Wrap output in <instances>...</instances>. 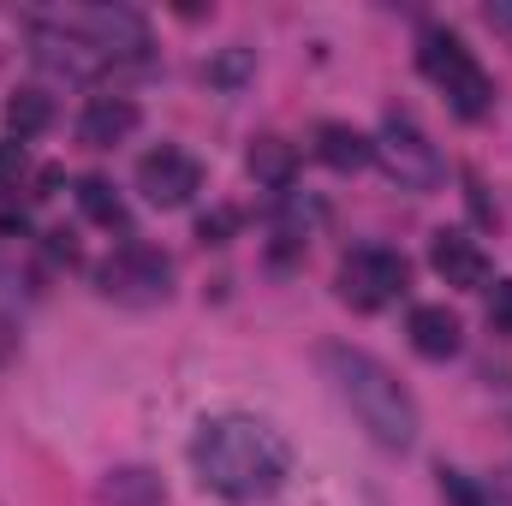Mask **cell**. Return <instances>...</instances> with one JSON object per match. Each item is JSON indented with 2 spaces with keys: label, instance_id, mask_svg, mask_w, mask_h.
<instances>
[{
  "label": "cell",
  "instance_id": "obj_1",
  "mask_svg": "<svg viewBox=\"0 0 512 506\" xmlns=\"http://www.w3.org/2000/svg\"><path fill=\"white\" fill-rule=\"evenodd\" d=\"M191 471L221 501H239V506L268 501L292 477V447H286V435L274 423L245 417V411H227V417L197 423V435H191Z\"/></svg>",
  "mask_w": 512,
  "mask_h": 506
},
{
  "label": "cell",
  "instance_id": "obj_2",
  "mask_svg": "<svg viewBox=\"0 0 512 506\" xmlns=\"http://www.w3.org/2000/svg\"><path fill=\"white\" fill-rule=\"evenodd\" d=\"M322 370L334 381V393L346 399V411L358 417V429L387 447V453H405L417 441V399L405 393V381L387 370L382 358L358 352V346H328L322 352Z\"/></svg>",
  "mask_w": 512,
  "mask_h": 506
},
{
  "label": "cell",
  "instance_id": "obj_3",
  "mask_svg": "<svg viewBox=\"0 0 512 506\" xmlns=\"http://www.w3.org/2000/svg\"><path fill=\"white\" fill-rule=\"evenodd\" d=\"M417 66H423V78L447 96V108H453L459 120H483V114H489L495 84H489V72L477 66V54H471L453 30H423Z\"/></svg>",
  "mask_w": 512,
  "mask_h": 506
},
{
  "label": "cell",
  "instance_id": "obj_4",
  "mask_svg": "<svg viewBox=\"0 0 512 506\" xmlns=\"http://www.w3.org/2000/svg\"><path fill=\"white\" fill-rule=\"evenodd\" d=\"M376 161H382V173L399 191H435L447 179L441 149L423 137V126L411 114H387L382 120V131H376Z\"/></svg>",
  "mask_w": 512,
  "mask_h": 506
},
{
  "label": "cell",
  "instance_id": "obj_5",
  "mask_svg": "<svg viewBox=\"0 0 512 506\" xmlns=\"http://www.w3.org/2000/svg\"><path fill=\"white\" fill-rule=\"evenodd\" d=\"M405 286H411V262L387 245H364L340 262V298L352 310H387Z\"/></svg>",
  "mask_w": 512,
  "mask_h": 506
},
{
  "label": "cell",
  "instance_id": "obj_6",
  "mask_svg": "<svg viewBox=\"0 0 512 506\" xmlns=\"http://www.w3.org/2000/svg\"><path fill=\"white\" fill-rule=\"evenodd\" d=\"M60 24H72L108 66L149 54V24H143L137 12H126V6H84V12H66Z\"/></svg>",
  "mask_w": 512,
  "mask_h": 506
},
{
  "label": "cell",
  "instance_id": "obj_7",
  "mask_svg": "<svg viewBox=\"0 0 512 506\" xmlns=\"http://www.w3.org/2000/svg\"><path fill=\"white\" fill-rule=\"evenodd\" d=\"M137 191H143L155 209H185V203L203 191V161L185 155V149H173V143H161V149H149V155L137 161Z\"/></svg>",
  "mask_w": 512,
  "mask_h": 506
},
{
  "label": "cell",
  "instance_id": "obj_8",
  "mask_svg": "<svg viewBox=\"0 0 512 506\" xmlns=\"http://www.w3.org/2000/svg\"><path fill=\"white\" fill-rule=\"evenodd\" d=\"M173 286V262L149 245H120V256L102 262V292H120V298H167Z\"/></svg>",
  "mask_w": 512,
  "mask_h": 506
},
{
  "label": "cell",
  "instance_id": "obj_9",
  "mask_svg": "<svg viewBox=\"0 0 512 506\" xmlns=\"http://www.w3.org/2000/svg\"><path fill=\"white\" fill-rule=\"evenodd\" d=\"M429 262L447 286H465V292H483L489 286V256L471 233H435L429 239Z\"/></svg>",
  "mask_w": 512,
  "mask_h": 506
},
{
  "label": "cell",
  "instance_id": "obj_10",
  "mask_svg": "<svg viewBox=\"0 0 512 506\" xmlns=\"http://www.w3.org/2000/svg\"><path fill=\"white\" fill-rule=\"evenodd\" d=\"M405 334H411V346L423 352V358H459V346H465V328H459V316L447 310V304H417L411 310V322H405Z\"/></svg>",
  "mask_w": 512,
  "mask_h": 506
},
{
  "label": "cell",
  "instance_id": "obj_11",
  "mask_svg": "<svg viewBox=\"0 0 512 506\" xmlns=\"http://www.w3.org/2000/svg\"><path fill=\"white\" fill-rule=\"evenodd\" d=\"M131 131H137V102L131 96H90V108L78 120V137L90 149H114V143H126Z\"/></svg>",
  "mask_w": 512,
  "mask_h": 506
},
{
  "label": "cell",
  "instance_id": "obj_12",
  "mask_svg": "<svg viewBox=\"0 0 512 506\" xmlns=\"http://www.w3.org/2000/svg\"><path fill=\"white\" fill-rule=\"evenodd\" d=\"M316 155H322L334 173H358V167L376 161V137H364L358 126L328 120V126H316Z\"/></svg>",
  "mask_w": 512,
  "mask_h": 506
},
{
  "label": "cell",
  "instance_id": "obj_13",
  "mask_svg": "<svg viewBox=\"0 0 512 506\" xmlns=\"http://www.w3.org/2000/svg\"><path fill=\"white\" fill-rule=\"evenodd\" d=\"M256 185H274V191H292V173H298V149L280 143V137H256L251 155H245Z\"/></svg>",
  "mask_w": 512,
  "mask_h": 506
},
{
  "label": "cell",
  "instance_id": "obj_14",
  "mask_svg": "<svg viewBox=\"0 0 512 506\" xmlns=\"http://www.w3.org/2000/svg\"><path fill=\"white\" fill-rule=\"evenodd\" d=\"M54 120V102L42 96V90H12V102H6V131L24 143V137H36V131H48Z\"/></svg>",
  "mask_w": 512,
  "mask_h": 506
},
{
  "label": "cell",
  "instance_id": "obj_15",
  "mask_svg": "<svg viewBox=\"0 0 512 506\" xmlns=\"http://www.w3.org/2000/svg\"><path fill=\"white\" fill-rule=\"evenodd\" d=\"M78 209L96 221V227H126V203H120V191L108 185V179H78Z\"/></svg>",
  "mask_w": 512,
  "mask_h": 506
},
{
  "label": "cell",
  "instance_id": "obj_16",
  "mask_svg": "<svg viewBox=\"0 0 512 506\" xmlns=\"http://www.w3.org/2000/svg\"><path fill=\"white\" fill-rule=\"evenodd\" d=\"M251 72H256L251 48H221V54L203 66V78H209L215 90H245V84H251Z\"/></svg>",
  "mask_w": 512,
  "mask_h": 506
},
{
  "label": "cell",
  "instance_id": "obj_17",
  "mask_svg": "<svg viewBox=\"0 0 512 506\" xmlns=\"http://www.w3.org/2000/svg\"><path fill=\"white\" fill-rule=\"evenodd\" d=\"M435 477H441V501L447 506H495V495H489L477 477H465V471H453V465H441Z\"/></svg>",
  "mask_w": 512,
  "mask_h": 506
},
{
  "label": "cell",
  "instance_id": "obj_18",
  "mask_svg": "<svg viewBox=\"0 0 512 506\" xmlns=\"http://www.w3.org/2000/svg\"><path fill=\"white\" fill-rule=\"evenodd\" d=\"M239 227V215L233 209H215V215H203V227H197V239H209V245H227V233Z\"/></svg>",
  "mask_w": 512,
  "mask_h": 506
},
{
  "label": "cell",
  "instance_id": "obj_19",
  "mask_svg": "<svg viewBox=\"0 0 512 506\" xmlns=\"http://www.w3.org/2000/svg\"><path fill=\"white\" fill-rule=\"evenodd\" d=\"M24 143H0V185H12V179H24Z\"/></svg>",
  "mask_w": 512,
  "mask_h": 506
},
{
  "label": "cell",
  "instance_id": "obj_20",
  "mask_svg": "<svg viewBox=\"0 0 512 506\" xmlns=\"http://www.w3.org/2000/svg\"><path fill=\"white\" fill-rule=\"evenodd\" d=\"M489 316L512 334V280H495V304H489Z\"/></svg>",
  "mask_w": 512,
  "mask_h": 506
}]
</instances>
